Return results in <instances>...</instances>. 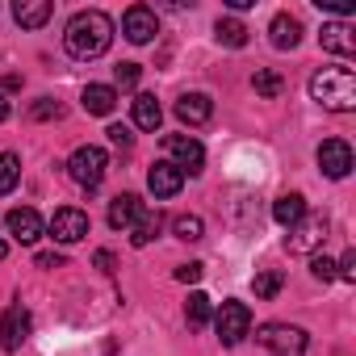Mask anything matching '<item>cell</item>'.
<instances>
[{
    "instance_id": "6da1fadb",
    "label": "cell",
    "mask_w": 356,
    "mask_h": 356,
    "mask_svg": "<svg viewBox=\"0 0 356 356\" xmlns=\"http://www.w3.org/2000/svg\"><path fill=\"white\" fill-rule=\"evenodd\" d=\"M109 42H113V22L101 9H80L63 30V47L72 59H101Z\"/></svg>"
},
{
    "instance_id": "7a4b0ae2",
    "label": "cell",
    "mask_w": 356,
    "mask_h": 356,
    "mask_svg": "<svg viewBox=\"0 0 356 356\" xmlns=\"http://www.w3.org/2000/svg\"><path fill=\"white\" fill-rule=\"evenodd\" d=\"M310 97L331 113H348L356 109V76L348 67H323L310 76Z\"/></svg>"
},
{
    "instance_id": "3957f363",
    "label": "cell",
    "mask_w": 356,
    "mask_h": 356,
    "mask_svg": "<svg viewBox=\"0 0 356 356\" xmlns=\"http://www.w3.org/2000/svg\"><path fill=\"white\" fill-rule=\"evenodd\" d=\"M105 168H109V155H105L101 147H92V143L76 147L72 159H67V176H72L80 189H97V185L105 181Z\"/></svg>"
},
{
    "instance_id": "277c9868",
    "label": "cell",
    "mask_w": 356,
    "mask_h": 356,
    "mask_svg": "<svg viewBox=\"0 0 356 356\" xmlns=\"http://www.w3.org/2000/svg\"><path fill=\"white\" fill-rule=\"evenodd\" d=\"M273 356H306V331L302 327H289V323H264L260 335H256Z\"/></svg>"
},
{
    "instance_id": "5b68a950",
    "label": "cell",
    "mask_w": 356,
    "mask_h": 356,
    "mask_svg": "<svg viewBox=\"0 0 356 356\" xmlns=\"http://www.w3.org/2000/svg\"><path fill=\"white\" fill-rule=\"evenodd\" d=\"M214 331H218V339H222L227 348H235V343L252 331V310H248L243 302H222L218 314H214Z\"/></svg>"
},
{
    "instance_id": "8992f818",
    "label": "cell",
    "mask_w": 356,
    "mask_h": 356,
    "mask_svg": "<svg viewBox=\"0 0 356 356\" xmlns=\"http://www.w3.org/2000/svg\"><path fill=\"white\" fill-rule=\"evenodd\" d=\"M163 151H168V163H176V168L189 172V176H197V172L206 168V151H202V143L189 138V134H168V138H163Z\"/></svg>"
},
{
    "instance_id": "52a82bcc",
    "label": "cell",
    "mask_w": 356,
    "mask_h": 356,
    "mask_svg": "<svg viewBox=\"0 0 356 356\" xmlns=\"http://www.w3.org/2000/svg\"><path fill=\"white\" fill-rule=\"evenodd\" d=\"M30 310L22 306V302H13L5 314H0V348H5V352H17L26 339H30Z\"/></svg>"
},
{
    "instance_id": "ba28073f",
    "label": "cell",
    "mask_w": 356,
    "mask_h": 356,
    "mask_svg": "<svg viewBox=\"0 0 356 356\" xmlns=\"http://www.w3.org/2000/svg\"><path fill=\"white\" fill-rule=\"evenodd\" d=\"M122 34H126L134 47H147V42L159 34V17H155V9H147V5H130L126 17H122Z\"/></svg>"
},
{
    "instance_id": "9c48e42d",
    "label": "cell",
    "mask_w": 356,
    "mask_h": 356,
    "mask_svg": "<svg viewBox=\"0 0 356 356\" xmlns=\"http://www.w3.org/2000/svg\"><path fill=\"white\" fill-rule=\"evenodd\" d=\"M323 239H327V218H323V214H306L298 227H289L285 248H289V252H314Z\"/></svg>"
},
{
    "instance_id": "30bf717a",
    "label": "cell",
    "mask_w": 356,
    "mask_h": 356,
    "mask_svg": "<svg viewBox=\"0 0 356 356\" xmlns=\"http://www.w3.org/2000/svg\"><path fill=\"white\" fill-rule=\"evenodd\" d=\"M318 168H323L327 181H343V176L352 172V147L343 138H327L318 147Z\"/></svg>"
},
{
    "instance_id": "8fae6325",
    "label": "cell",
    "mask_w": 356,
    "mask_h": 356,
    "mask_svg": "<svg viewBox=\"0 0 356 356\" xmlns=\"http://www.w3.org/2000/svg\"><path fill=\"white\" fill-rule=\"evenodd\" d=\"M147 189L155 193V202H168V197H176V193L185 189V172L176 168V163H168V159H159L147 172Z\"/></svg>"
},
{
    "instance_id": "7c38bea8",
    "label": "cell",
    "mask_w": 356,
    "mask_h": 356,
    "mask_svg": "<svg viewBox=\"0 0 356 356\" xmlns=\"http://www.w3.org/2000/svg\"><path fill=\"white\" fill-rule=\"evenodd\" d=\"M5 227H9V235H13L17 243H38V239L47 235V222H42L38 210H30V206L9 210V214H5Z\"/></svg>"
},
{
    "instance_id": "4fadbf2b",
    "label": "cell",
    "mask_w": 356,
    "mask_h": 356,
    "mask_svg": "<svg viewBox=\"0 0 356 356\" xmlns=\"http://www.w3.org/2000/svg\"><path fill=\"white\" fill-rule=\"evenodd\" d=\"M51 235H55L59 243H80V239L88 235V214L76 210V206L55 210V218H51Z\"/></svg>"
},
{
    "instance_id": "5bb4252c",
    "label": "cell",
    "mask_w": 356,
    "mask_h": 356,
    "mask_svg": "<svg viewBox=\"0 0 356 356\" xmlns=\"http://www.w3.org/2000/svg\"><path fill=\"white\" fill-rule=\"evenodd\" d=\"M268 38H273L277 51H293V47L302 42V22H298L293 13H277V17L268 22Z\"/></svg>"
},
{
    "instance_id": "9a60e30c",
    "label": "cell",
    "mask_w": 356,
    "mask_h": 356,
    "mask_svg": "<svg viewBox=\"0 0 356 356\" xmlns=\"http://www.w3.org/2000/svg\"><path fill=\"white\" fill-rule=\"evenodd\" d=\"M138 218H143V202H138L134 193H118V197L109 202V227H113V231H130Z\"/></svg>"
},
{
    "instance_id": "2e32d148",
    "label": "cell",
    "mask_w": 356,
    "mask_h": 356,
    "mask_svg": "<svg viewBox=\"0 0 356 356\" xmlns=\"http://www.w3.org/2000/svg\"><path fill=\"white\" fill-rule=\"evenodd\" d=\"M80 105H84V113L109 118V113L118 109V88H109V84H88V88L80 92Z\"/></svg>"
},
{
    "instance_id": "e0dca14e",
    "label": "cell",
    "mask_w": 356,
    "mask_h": 356,
    "mask_svg": "<svg viewBox=\"0 0 356 356\" xmlns=\"http://www.w3.org/2000/svg\"><path fill=\"white\" fill-rule=\"evenodd\" d=\"M210 113H214V105H210L206 92H185L181 101H176V118H181L185 126H202V122H210Z\"/></svg>"
},
{
    "instance_id": "ac0fdd59",
    "label": "cell",
    "mask_w": 356,
    "mask_h": 356,
    "mask_svg": "<svg viewBox=\"0 0 356 356\" xmlns=\"http://www.w3.org/2000/svg\"><path fill=\"white\" fill-rule=\"evenodd\" d=\"M318 42H323V51H331V55H352V51H356V34H352L348 22H331V26H323Z\"/></svg>"
},
{
    "instance_id": "d6986e66",
    "label": "cell",
    "mask_w": 356,
    "mask_h": 356,
    "mask_svg": "<svg viewBox=\"0 0 356 356\" xmlns=\"http://www.w3.org/2000/svg\"><path fill=\"white\" fill-rule=\"evenodd\" d=\"M51 13H55V5H51V0H17V5H13V17H17V26H26V30H38V26H47V22H51Z\"/></svg>"
},
{
    "instance_id": "ffe728a7",
    "label": "cell",
    "mask_w": 356,
    "mask_h": 356,
    "mask_svg": "<svg viewBox=\"0 0 356 356\" xmlns=\"http://www.w3.org/2000/svg\"><path fill=\"white\" fill-rule=\"evenodd\" d=\"M306 214H310V210H306V197H302V193H281V197L273 202V218H277L285 231H289V227H298Z\"/></svg>"
},
{
    "instance_id": "44dd1931",
    "label": "cell",
    "mask_w": 356,
    "mask_h": 356,
    "mask_svg": "<svg viewBox=\"0 0 356 356\" xmlns=\"http://www.w3.org/2000/svg\"><path fill=\"white\" fill-rule=\"evenodd\" d=\"M159 122H163L159 101H155L151 92H138V97H134V126H138V130H159Z\"/></svg>"
},
{
    "instance_id": "7402d4cb",
    "label": "cell",
    "mask_w": 356,
    "mask_h": 356,
    "mask_svg": "<svg viewBox=\"0 0 356 356\" xmlns=\"http://www.w3.org/2000/svg\"><path fill=\"white\" fill-rule=\"evenodd\" d=\"M214 38H218L222 47L239 51V47H248V26H243V22H235V17H218V26H214Z\"/></svg>"
},
{
    "instance_id": "603a6c76",
    "label": "cell",
    "mask_w": 356,
    "mask_h": 356,
    "mask_svg": "<svg viewBox=\"0 0 356 356\" xmlns=\"http://www.w3.org/2000/svg\"><path fill=\"white\" fill-rule=\"evenodd\" d=\"M281 285H285V273H281V268H264V273L252 277V289H256L260 302H273V298L281 293Z\"/></svg>"
},
{
    "instance_id": "cb8c5ba5",
    "label": "cell",
    "mask_w": 356,
    "mask_h": 356,
    "mask_svg": "<svg viewBox=\"0 0 356 356\" xmlns=\"http://www.w3.org/2000/svg\"><path fill=\"white\" fill-rule=\"evenodd\" d=\"M159 227H163L159 210H155V214H147V210H143V218H138V222L130 227V243H134V248H147V243H151V239L159 235Z\"/></svg>"
},
{
    "instance_id": "d4e9b609",
    "label": "cell",
    "mask_w": 356,
    "mask_h": 356,
    "mask_svg": "<svg viewBox=\"0 0 356 356\" xmlns=\"http://www.w3.org/2000/svg\"><path fill=\"white\" fill-rule=\"evenodd\" d=\"M185 318H189V327H206V323L214 318L210 298H206V293H189V302H185Z\"/></svg>"
},
{
    "instance_id": "484cf974",
    "label": "cell",
    "mask_w": 356,
    "mask_h": 356,
    "mask_svg": "<svg viewBox=\"0 0 356 356\" xmlns=\"http://www.w3.org/2000/svg\"><path fill=\"white\" fill-rule=\"evenodd\" d=\"M17 176H22V159L13 151H5V155H0V197L17 189Z\"/></svg>"
},
{
    "instance_id": "4316f807",
    "label": "cell",
    "mask_w": 356,
    "mask_h": 356,
    "mask_svg": "<svg viewBox=\"0 0 356 356\" xmlns=\"http://www.w3.org/2000/svg\"><path fill=\"white\" fill-rule=\"evenodd\" d=\"M252 88H256L260 97H268V101H273V97H281V88H285V80H281L277 72H268V67H260V72L252 76Z\"/></svg>"
},
{
    "instance_id": "83f0119b",
    "label": "cell",
    "mask_w": 356,
    "mask_h": 356,
    "mask_svg": "<svg viewBox=\"0 0 356 356\" xmlns=\"http://www.w3.org/2000/svg\"><path fill=\"white\" fill-rule=\"evenodd\" d=\"M202 231H206V227H202V218H197V214H181V218L172 222V235H176V239H185V243H197V239H202Z\"/></svg>"
},
{
    "instance_id": "f1b7e54d",
    "label": "cell",
    "mask_w": 356,
    "mask_h": 356,
    "mask_svg": "<svg viewBox=\"0 0 356 356\" xmlns=\"http://www.w3.org/2000/svg\"><path fill=\"white\" fill-rule=\"evenodd\" d=\"M30 118H34V122L63 118V105H59V101H51V97H42V101H34V105H30Z\"/></svg>"
},
{
    "instance_id": "f546056e",
    "label": "cell",
    "mask_w": 356,
    "mask_h": 356,
    "mask_svg": "<svg viewBox=\"0 0 356 356\" xmlns=\"http://www.w3.org/2000/svg\"><path fill=\"white\" fill-rule=\"evenodd\" d=\"M138 76H143V67H138V63H118V72H113L118 88H134V84H138Z\"/></svg>"
},
{
    "instance_id": "4dcf8cb0",
    "label": "cell",
    "mask_w": 356,
    "mask_h": 356,
    "mask_svg": "<svg viewBox=\"0 0 356 356\" xmlns=\"http://www.w3.org/2000/svg\"><path fill=\"white\" fill-rule=\"evenodd\" d=\"M310 273H314V281H335V260H327V256H314L310 260Z\"/></svg>"
},
{
    "instance_id": "1f68e13d",
    "label": "cell",
    "mask_w": 356,
    "mask_h": 356,
    "mask_svg": "<svg viewBox=\"0 0 356 356\" xmlns=\"http://www.w3.org/2000/svg\"><path fill=\"white\" fill-rule=\"evenodd\" d=\"M105 134H109V143H113V147H122V151H126V147L134 143V134H130V126H109Z\"/></svg>"
},
{
    "instance_id": "d6a6232c",
    "label": "cell",
    "mask_w": 356,
    "mask_h": 356,
    "mask_svg": "<svg viewBox=\"0 0 356 356\" xmlns=\"http://www.w3.org/2000/svg\"><path fill=\"white\" fill-rule=\"evenodd\" d=\"M335 277H343V281H356V252H348V256L335 264Z\"/></svg>"
},
{
    "instance_id": "836d02e7",
    "label": "cell",
    "mask_w": 356,
    "mask_h": 356,
    "mask_svg": "<svg viewBox=\"0 0 356 356\" xmlns=\"http://www.w3.org/2000/svg\"><path fill=\"white\" fill-rule=\"evenodd\" d=\"M176 281H202V264H181V268H176Z\"/></svg>"
},
{
    "instance_id": "e575fe53",
    "label": "cell",
    "mask_w": 356,
    "mask_h": 356,
    "mask_svg": "<svg viewBox=\"0 0 356 356\" xmlns=\"http://www.w3.org/2000/svg\"><path fill=\"white\" fill-rule=\"evenodd\" d=\"M318 9H327V13H339V17H348V13H352V5H348V0H318Z\"/></svg>"
},
{
    "instance_id": "d590c367",
    "label": "cell",
    "mask_w": 356,
    "mask_h": 356,
    "mask_svg": "<svg viewBox=\"0 0 356 356\" xmlns=\"http://www.w3.org/2000/svg\"><path fill=\"white\" fill-rule=\"evenodd\" d=\"M38 268H63V256H55V252H38Z\"/></svg>"
},
{
    "instance_id": "8d00e7d4",
    "label": "cell",
    "mask_w": 356,
    "mask_h": 356,
    "mask_svg": "<svg viewBox=\"0 0 356 356\" xmlns=\"http://www.w3.org/2000/svg\"><path fill=\"white\" fill-rule=\"evenodd\" d=\"M97 268H101V273H113V256H109V252H97Z\"/></svg>"
},
{
    "instance_id": "74e56055",
    "label": "cell",
    "mask_w": 356,
    "mask_h": 356,
    "mask_svg": "<svg viewBox=\"0 0 356 356\" xmlns=\"http://www.w3.org/2000/svg\"><path fill=\"white\" fill-rule=\"evenodd\" d=\"M252 5H256V0H227L231 13H243V9H252Z\"/></svg>"
},
{
    "instance_id": "f35d334b",
    "label": "cell",
    "mask_w": 356,
    "mask_h": 356,
    "mask_svg": "<svg viewBox=\"0 0 356 356\" xmlns=\"http://www.w3.org/2000/svg\"><path fill=\"white\" fill-rule=\"evenodd\" d=\"M5 118H9V101H5V97H0V122H5Z\"/></svg>"
},
{
    "instance_id": "ab89813d",
    "label": "cell",
    "mask_w": 356,
    "mask_h": 356,
    "mask_svg": "<svg viewBox=\"0 0 356 356\" xmlns=\"http://www.w3.org/2000/svg\"><path fill=\"white\" fill-rule=\"evenodd\" d=\"M5 256H9V243H5V239H0V260H5Z\"/></svg>"
}]
</instances>
